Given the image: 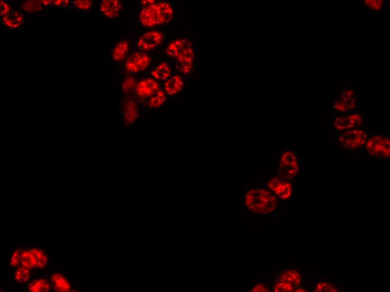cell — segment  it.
<instances>
[{
  "instance_id": "6da1fadb",
  "label": "cell",
  "mask_w": 390,
  "mask_h": 292,
  "mask_svg": "<svg viewBox=\"0 0 390 292\" xmlns=\"http://www.w3.org/2000/svg\"><path fill=\"white\" fill-rule=\"evenodd\" d=\"M244 205L248 211L257 214L266 215L274 212L278 206V199L265 189H252L245 195Z\"/></svg>"
},
{
  "instance_id": "5b68a950",
  "label": "cell",
  "mask_w": 390,
  "mask_h": 292,
  "mask_svg": "<svg viewBox=\"0 0 390 292\" xmlns=\"http://www.w3.org/2000/svg\"><path fill=\"white\" fill-rule=\"evenodd\" d=\"M48 258L46 253L36 248L29 249L22 251L23 265L31 269H42L47 265Z\"/></svg>"
},
{
  "instance_id": "8992f818",
  "label": "cell",
  "mask_w": 390,
  "mask_h": 292,
  "mask_svg": "<svg viewBox=\"0 0 390 292\" xmlns=\"http://www.w3.org/2000/svg\"><path fill=\"white\" fill-rule=\"evenodd\" d=\"M367 151L370 155L378 158H388L390 155V141L388 137L374 136L366 142Z\"/></svg>"
},
{
  "instance_id": "836d02e7",
  "label": "cell",
  "mask_w": 390,
  "mask_h": 292,
  "mask_svg": "<svg viewBox=\"0 0 390 292\" xmlns=\"http://www.w3.org/2000/svg\"><path fill=\"white\" fill-rule=\"evenodd\" d=\"M41 2H42V3H41V4L44 5V6H47V5L48 6L50 4H51H51L52 3V1H42Z\"/></svg>"
},
{
  "instance_id": "7a4b0ae2",
  "label": "cell",
  "mask_w": 390,
  "mask_h": 292,
  "mask_svg": "<svg viewBox=\"0 0 390 292\" xmlns=\"http://www.w3.org/2000/svg\"><path fill=\"white\" fill-rule=\"evenodd\" d=\"M174 16L172 7L170 3L160 2L143 8L139 13L140 21L142 26L153 28L169 22Z\"/></svg>"
},
{
  "instance_id": "f1b7e54d",
  "label": "cell",
  "mask_w": 390,
  "mask_h": 292,
  "mask_svg": "<svg viewBox=\"0 0 390 292\" xmlns=\"http://www.w3.org/2000/svg\"><path fill=\"white\" fill-rule=\"evenodd\" d=\"M72 5L75 9L80 11V12H87L90 10L92 7L93 2L92 1H82L78 0L74 1Z\"/></svg>"
},
{
  "instance_id": "7c38bea8",
  "label": "cell",
  "mask_w": 390,
  "mask_h": 292,
  "mask_svg": "<svg viewBox=\"0 0 390 292\" xmlns=\"http://www.w3.org/2000/svg\"><path fill=\"white\" fill-rule=\"evenodd\" d=\"M123 5L118 0H103L100 5V12L107 18L113 19L119 16Z\"/></svg>"
},
{
  "instance_id": "9c48e42d",
  "label": "cell",
  "mask_w": 390,
  "mask_h": 292,
  "mask_svg": "<svg viewBox=\"0 0 390 292\" xmlns=\"http://www.w3.org/2000/svg\"><path fill=\"white\" fill-rule=\"evenodd\" d=\"M162 32L153 31L146 32L139 37L137 47L143 51H148L158 47L163 40Z\"/></svg>"
},
{
  "instance_id": "e0dca14e",
  "label": "cell",
  "mask_w": 390,
  "mask_h": 292,
  "mask_svg": "<svg viewBox=\"0 0 390 292\" xmlns=\"http://www.w3.org/2000/svg\"><path fill=\"white\" fill-rule=\"evenodd\" d=\"M184 87V82L182 78L176 75L172 77L164 84V91L168 95H176L182 91Z\"/></svg>"
},
{
  "instance_id": "277c9868",
  "label": "cell",
  "mask_w": 390,
  "mask_h": 292,
  "mask_svg": "<svg viewBox=\"0 0 390 292\" xmlns=\"http://www.w3.org/2000/svg\"><path fill=\"white\" fill-rule=\"evenodd\" d=\"M368 140V136L362 130H353L345 131L338 138V141L343 147L356 149L362 147Z\"/></svg>"
},
{
  "instance_id": "44dd1931",
  "label": "cell",
  "mask_w": 390,
  "mask_h": 292,
  "mask_svg": "<svg viewBox=\"0 0 390 292\" xmlns=\"http://www.w3.org/2000/svg\"><path fill=\"white\" fill-rule=\"evenodd\" d=\"M51 289V284L44 278L34 279L29 284L28 290L31 292H47Z\"/></svg>"
},
{
  "instance_id": "e575fe53",
  "label": "cell",
  "mask_w": 390,
  "mask_h": 292,
  "mask_svg": "<svg viewBox=\"0 0 390 292\" xmlns=\"http://www.w3.org/2000/svg\"><path fill=\"white\" fill-rule=\"evenodd\" d=\"M294 292H307V291H306L305 289H303V288H296V289L295 290Z\"/></svg>"
},
{
  "instance_id": "ffe728a7",
  "label": "cell",
  "mask_w": 390,
  "mask_h": 292,
  "mask_svg": "<svg viewBox=\"0 0 390 292\" xmlns=\"http://www.w3.org/2000/svg\"><path fill=\"white\" fill-rule=\"evenodd\" d=\"M172 73V70L169 64L162 62L153 69L150 74L153 78L158 81H163L168 79Z\"/></svg>"
},
{
  "instance_id": "f546056e",
  "label": "cell",
  "mask_w": 390,
  "mask_h": 292,
  "mask_svg": "<svg viewBox=\"0 0 390 292\" xmlns=\"http://www.w3.org/2000/svg\"><path fill=\"white\" fill-rule=\"evenodd\" d=\"M135 83V78L131 75H128L125 78L123 81V84H122V89H123L125 93H127V92H130L134 88Z\"/></svg>"
},
{
  "instance_id": "7402d4cb",
  "label": "cell",
  "mask_w": 390,
  "mask_h": 292,
  "mask_svg": "<svg viewBox=\"0 0 390 292\" xmlns=\"http://www.w3.org/2000/svg\"><path fill=\"white\" fill-rule=\"evenodd\" d=\"M23 21V16L17 12H13L12 16H7L2 17V23L7 27L12 28V29L20 26L22 24Z\"/></svg>"
},
{
  "instance_id": "4dcf8cb0",
  "label": "cell",
  "mask_w": 390,
  "mask_h": 292,
  "mask_svg": "<svg viewBox=\"0 0 390 292\" xmlns=\"http://www.w3.org/2000/svg\"><path fill=\"white\" fill-rule=\"evenodd\" d=\"M251 292H269L270 290L269 288H267L263 284H259L256 285L255 286H254L252 289L251 290Z\"/></svg>"
},
{
  "instance_id": "cb8c5ba5",
  "label": "cell",
  "mask_w": 390,
  "mask_h": 292,
  "mask_svg": "<svg viewBox=\"0 0 390 292\" xmlns=\"http://www.w3.org/2000/svg\"><path fill=\"white\" fill-rule=\"evenodd\" d=\"M31 276L30 269L20 265L18 266L14 274V279L19 283H27Z\"/></svg>"
},
{
  "instance_id": "d4e9b609",
  "label": "cell",
  "mask_w": 390,
  "mask_h": 292,
  "mask_svg": "<svg viewBox=\"0 0 390 292\" xmlns=\"http://www.w3.org/2000/svg\"><path fill=\"white\" fill-rule=\"evenodd\" d=\"M296 288L292 284L279 279L274 284L273 290L275 292H291Z\"/></svg>"
},
{
  "instance_id": "603a6c76",
  "label": "cell",
  "mask_w": 390,
  "mask_h": 292,
  "mask_svg": "<svg viewBox=\"0 0 390 292\" xmlns=\"http://www.w3.org/2000/svg\"><path fill=\"white\" fill-rule=\"evenodd\" d=\"M167 100V96L165 92L162 90H159L153 95V97L150 99L148 103V106L150 108H159L162 106Z\"/></svg>"
},
{
  "instance_id": "4316f807",
  "label": "cell",
  "mask_w": 390,
  "mask_h": 292,
  "mask_svg": "<svg viewBox=\"0 0 390 292\" xmlns=\"http://www.w3.org/2000/svg\"><path fill=\"white\" fill-rule=\"evenodd\" d=\"M22 250H16L11 255L9 263L13 268L21 265L22 263Z\"/></svg>"
},
{
  "instance_id": "83f0119b",
  "label": "cell",
  "mask_w": 390,
  "mask_h": 292,
  "mask_svg": "<svg viewBox=\"0 0 390 292\" xmlns=\"http://www.w3.org/2000/svg\"><path fill=\"white\" fill-rule=\"evenodd\" d=\"M42 5L40 2L35 1H28L23 3L22 8L26 12H38L42 10Z\"/></svg>"
},
{
  "instance_id": "5bb4252c",
  "label": "cell",
  "mask_w": 390,
  "mask_h": 292,
  "mask_svg": "<svg viewBox=\"0 0 390 292\" xmlns=\"http://www.w3.org/2000/svg\"><path fill=\"white\" fill-rule=\"evenodd\" d=\"M139 115L137 103L132 99H128L124 107L123 119L125 125L130 126L134 123Z\"/></svg>"
},
{
  "instance_id": "ac0fdd59",
  "label": "cell",
  "mask_w": 390,
  "mask_h": 292,
  "mask_svg": "<svg viewBox=\"0 0 390 292\" xmlns=\"http://www.w3.org/2000/svg\"><path fill=\"white\" fill-rule=\"evenodd\" d=\"M187 40L184 38L176 39L172 41L166 48V54L171 58L176 59L187 47Z\"/></svg>"
},
{
  "instance_id": "ba28073f",
  "label": "cell",
  "mask_w": 390,
  "mask_h": 292,
  "mask_svg": "<svg viewBox=\"0 0 390 292\" xmlns=\"http://www.w3.org/2000/svg\"><path fill=\"white\" fill-rule=\"evenodd\" d=\"M267 187L275 196L282 200H287L292 196V184L278 176L271 178L268 181Z\"/></svg>"
},
{
  "instance_id": "9a60e30c",
  "label": "cell",
  "mask_w": 390,
  "mask_h": 292,
  "mask_svg": "<svg viewBox=\"0 0 390 292\" xmlns=\"http://www.w3.org/2000/svg\"><path fill=\"white\" fill-rule=\"evenodd\" d=\"M51 282L53 289L59 292H68L71 289L69 280L62 273H57L51 276Z\"/></svg>"
},
{
  "instance_id": "484cf974",
  "label": "cell",
  "mask_w": 390,
  "mask_h": 292,
  "mask_svg": "<svg viewBox=\"0 0 390 292\" xmlns=\"http://www.w3.org/2000/svg\"><path fill=\"white\" fill-rule=\"evenodd\" d=\"M314 292H337L338 290L334 284L327 282H322L316 285L314 288Z\"/></svg>"
},
{
  "instance_id": "d6986e66",
  "label": "cell",
  "mask_w": 390,
  "mask_h": 292,
  "mask_svg": "<svg viewBox=\"0 0 390 292\" xmlns=\"http://www.w3.org/2000/svg\"><path fill=\"white\" fill-rule=\"evenodd\" d=\"M279 280L285 281L286 282L291 283L296 288L300 286L302 283V277L301 274L297 270L288 269L282 272Z\"/></svg>"
},
{
  "instance_id": "d6a6232c",
  "label": "cell",
  "mask_w": 390,
  "mask_h": 292,
  "mask_svg": "<svg viewBox=\"0 0 390 292\" xmlns=\"http://www.w3.org/2000/svg\"><path fill=\"white\" fill-rule=\"evenodd\" d=\"M156 2V1H155V0H143V1H140V3L144 8H145V7L155 4Z\"/></svg>"
},
{
  "instance_id": "3957f363",
  "label": "cell",
  "mask_w": 390,
  "mask_h": 292,
  "mask_svg": "<svg viewBox=\"0 0 390 292\" xmlns=\"http://www.w3.org/2000/svg\"><path fill=\"white\" fill-rule=\"evenodd\" d=\"M299 165L294 152L286 151L279 158L278 166V177L283 179H291L297 175Z\"/></svg>"
},
{
  "instance_id": "2e32d148",
  "label": "cell",
  "mask_w": 390,
  "mask_h": 292,
  "mask_svg": "<svg viewBox=\"0 0 390 292\" xmlns=\"http://www.w3.org/2000/svg\"><path fill=\"white\" fill-rule=\"evenodd\" d=\"M130 50V43L128 41H120L113 49L112 57L114 62H122L127 58Z\"/></svg>"
},
{
  "instance_id": "1f68e13d",
  "label": "cell",
  "mask_w": 390,
  "mask_h": 292,
  "mask_svg": "<svg viewBox=\"0 0 390 292\" xmlns=\"http://www.w3.org/2000/svg\"><path fill=\"white\" fill-rule=\"evenodd\" d=\"M10 7L8 3L1 1V15L2 17L8 16L10 13Z\"/></svg>"
},
{
  "instance_id": "8fae6325",
  "label": "cell",
  "mask_w": 390,
  "mask_h": 292,
  "mask_svg": "<svg viewBox=\"0 0 390 292\" xmlns=\"http://www.w3.org/2000/svg\"><path fill=\"white\" fill-rule=\"evenodd\" d=\"M159 90V84L152 78H145L140 81L136 87V93L140 99L148 98Z\"/></svg>"
},
{
  "instance_id": "4fadbf2b",
  "label": "cell",
  "mask_w": 390,
  "mask_h": 292,
  "mask_svg": "<svg viewBox=\"0 0 390 292\" xmlns=\"http://www.w3.org/2000/svg\"><path fill=\"white\" fill-rule=\"evenodd\" d=\"M356 106V98L354 92L351 90H346L343 92L341 97L335 103L336 110L341 112L350 111Z\"/></svg>"
},
{
  "instance_id": "52a82bcc",
  "label": "cell",
  "mask_w": 390,
  "mask_h": 292,
  "mask_svg": "<svg viewBox=\"0 0 390 292\" xmlns=\"http://www.w3.org/2000/svg\"><path fill=\"white\" fill-rule=\"evenodd\" d=\"M152 59L144 52L136 51L126 59L125 69L131 73H137L148 69Z\"/></svg>"
},
{
  "instance_id": "30bf717a",
  "label": "cell",
  "mask_w": 390,
  "mask_h": 292,
  "mask_svg": "<svg viewBox=\"0 0 390 292\" xmlns=\"http://www.w3.org/2000/svg\"><path fill=\"white\" fill-rule=\"evenodd\" d=\"M362 117L359 114H350L336 119L334 123L335 130L339 131L353 130L362 125Z\"/></svg>"
}]
</instances>
